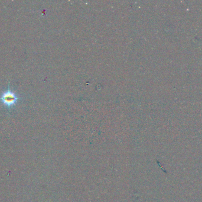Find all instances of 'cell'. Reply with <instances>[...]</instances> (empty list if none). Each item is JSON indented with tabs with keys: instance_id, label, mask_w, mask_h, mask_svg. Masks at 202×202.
I'll return each instance as SVG.
<instances>
[{
	"instance_id": "cell-1",
	"label": "cell",
	"mask_w": 202,
	"mask_h": 202,
	"mask_svg": "<svg viewBox=\"0 0 202 202\" xmlns=\"http://www.w3.org/2000/svg\"><path fill=\"white\" fill-rule=\"evenodd\" d=\"M22 97L16 94L10 88V83H8V88L3 91L0 96V103L5 106L7 109L10 110L17 105Z\"/></svg>"
}]
</instances>
